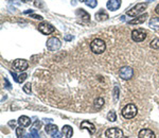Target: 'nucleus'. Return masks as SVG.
<instances>
[{"mask_svg":"<svg viewBox=\"0 0 159 138\" xmlns=\"http://www.w3.org/2000/svg\"><path fill=\"white\" fill-rule=\"evenodd\" d=\"M90 49L94 54H101L106 49V44H105V42L103 39H101V38H96V39H93L91 42Z\"/></svg>","mask_w":159,"mask_h":138,"instance_id":"f257e3e1","label":"nucleus"},{"mask_svg":"<svg viewBox=\"0 0 159 138\" xmlns=\"http://www.w3.org/2000/svg\"><path fill=\"white\" fill-rule=\"evenodd\" d=\"M137 113H138L137 106H136L135 104L129 103V104H127L126 106L123 107L121 115H122V117H124L125 119H132V118H134L136 115H137Z\"/></svg>","mask_w":159,"mask_h":138,"instance_id":"f03ea898","label":"nucleus"},{"mask_svg":"<svg viewBox=\"0 0 159 138\" xmlns=\"http://www.w3.org/2000/svg\"><path fill=\"white\" fill-rule=\"evenodd\" d=\"M147 9H148L147 2H141V3L136 4L132 10L127 11V15H129V16H132V17H138V16H140V15L142 14Z\"/></svg>","mask_w":159,"mask_h":138,"instance_id":"7ed1b4c3","label":"nucleus"},{"mask_svg":"<svg viewBox=\"0 0 159 138\" xmlns=\"http://www.w3.org/2000/svg\"><path fill=\"white\" fill-rule=\"evenodd\" d=\"M29 67V63L27 62L24 58H17L13 62V68L15 71H25V69H28Z\"/></svg>","mask_w":159,"mask_h":138,"instance_id":"20e7f679","label":"nucleus"},{"mask_svg":"<svg viewBox=\"0 0 159 138\" xmlns=\"http://www.w3.org/2000/svg\"><path fill=\"white\" fill-rule=\"evenodd\" d=\"M133 75H134V70H133L132 67H129V66H125V67H122L119 70V76L122 80H130L133 78Z\"/></svg>","mask_w":159,"mask_h":138,"instance_id":"39448f33","label":"nucleus"},{"mask_svg":"<svg viewBox=\"0 0 159 138\" xmlns=\"http://www.w3.org/2000/svg\"><path fill=\"white\" fill-rule=\"evenodd\" d=\"M147 37V32L143 29H136L132 32V38L136 43L143 42Z\"/></svg>","mask_w":159,"mask_h":138,"instance_id":"423d86ee","label":"nucleus"},{"mask_svg":"<svg viewBox=\"0 0 159 138\" xmlns=\"http://www.w3.org/2000/svg\"><path fill=\"white\" fill-rule=\"evenodd\" d=\"M61 43L57 37H51L47 40V48L50 51H56L61 48Z\"/></svg>","mask_w":159,"mask_h":138,"instance_id":"0eeeda50","label":"nucleus"},{"mask_svg":"<svg viewBox=\"0 0 159 138\" xmlns=\"http://www.w3.org/2000/svg\"><path fill=\"white\" fill-rule=\"evenodd\" d=\"M105 136L106 138H123V131L120 129H117V127H111V129H108L106 132H105Z\"/></svg>","mask_w":159,"mask_h":138,"instance_id":"6e6552de","label":"nucleus"},{"mask_svg":"<svg viewBox=\"0 0 159 138\" xmlns=\"http://www.w3.org/2000/svg\"><path fill=\"white\" fill-rule=\"evenodd\" d=\"M38 30L45 35H49L51 33H53L55 31V28L53 27L52 25L49 24V22H42L39 25H38Z\"/></svg>","mask_w":159,"mask_h":138,"instance_id":"1a4fd4ad","label":"nucleus"},{"mask_svg":"<svg viewBox=\"0 0 159 138\" xmlns=\"http://www.w3.org/2000/svg\"><path fill=\"white\" fill-rule=\"evenodd\" d=\"M138 137L139 138H156V135L152 130H148V129H143L141 130L138 134Z\"/></svg>","mask_w":159,"mask_h":138,"instance_id":"9d476101","label":"nucleus"},{"mask_svg":"<svg viewBox=\"0 0 159 138\" xmlns=\"http://www.w3.org/2000/svg\"><path fill=\"white\" fill-rule=\"evenodd\" d=\"M81 129L87 130L90 134H93V133L96 132V126H94V124H92L91 122L87 121V120H84L81 123Z\"/></svg>","mask_w":159,"mask_h":138,"instance_id":"9b49d317","label":"nucleus"},{"mask_svg":"<svg viewBox=\"0 0 159 138\" xmlns=\"http://www.w3.org/2000/svg\"><path fill=\"white\" fill-rule=\"evenodd\" d=\"M121 7V0H109L107 2V9L109 11H117Z\"/></svg>","mask_w":159,"mask_h":138,"instance_id":"f8f14e48","label":"nucleus"},{"mask_svg":"<svg viewBox=\"0 0 159 138\" xmlns=\"http://www.w3.org/2000/svg\"><path fill=\"white\" fill-rule=\"evenodd\" d=\"M148 17V15L147 14V13H144V14L140 15V16L136 17L135 19L130 20V21L129 22V25H139V24H143V22L147 20V18Z\"/></svg>","mask_w":159,"mask_h":138,"instance_id":"ddd939ff","label":"nucleus"},{"mask_svg":"<svg viewBox=\"0 0 159 138\" xmlns=\"http://www.w3.org/2000/svg\"><path fill=\"white\" fill-rule=\"evenodd\" d=\"M18 123L20 124V126H22V127L30 126L31 119L29 118V117H27V116H20L19 119H18Z\"/></svg>","mask_w":159,"mask_h":138,"instance_id":"4468645a","label":"nucleus"},{"mask_svg":"<svg viewBox=\"0 0 159 138\" xmlns=\"http://www.w3.org/2000/svg\"><path fill=\"white\" fill-rule=\"evenodd\" d=\"M75 14L78 15L80 18H82L84 20H89V19H90V15H89L88 13H87L85 10H83V9H78L75 11Z\"/></svg>","mask_w":159,"mask_h":138,"instance_id":"2eb2a0df","label":"nucleus"},{"mask_svg":"<svg viewBox=\"0 0 159 138\" xmlns=\"http://www.w3.org/2000/svg\"><path fill=\"white\" fill-rule=\"evenodd\" d=\"M61 133H63L66 138H71L73 134V130L70 126H64L63 129H61Z\"/></svg>","mask_w":159,"mask_h":138,"instance_id":"dca6fc26","label":"nucleus"},{"mask_svg":"<svg viewBox=\"0 0 159 138\" xmlns=\"http://www.w3.org/2000/svg\"><path fill=\"white\" fill-rule=\"evenodd\" d=\"M45 131L47 134H49V135H54L55 133H57V126H55V124H47L45 127Z\"/></svg>","mask_w":159,"mask_h":138,"instance_id":"f3484780","label":"nucleus"},{"mask_svg":"<svg viewBox=\"0 0 159 138\" xmlns=\"http://www.w3.org/2000/svg\"><path fill=\"white\" fill-rule=\"evenodd\" d=\"M108 18V15L107 13L104 11V10H100V11L96 14V19L99 20V21H102V20H106Z\"/></svg>","mask_w":159,"mask_h":138,"instance_id":"a211bd4d","label":"nucleus"},{"mask_svg":"<svg viewBox=\"0 0 159 138\" xmlns=\"http://www.w3.org/2000/svg\"><path fill=\"white\" fill-rule=\"evenodd\" d=\"M150 27L154 30H159V17H154L148 22Z\"/></svg>","mask_w":159,"mask_h":138,"instance_id":"6ab92c4d","label":"nucleus"},{"mask_svg":"<svg viewBox=\"0 0 159 138\" xmlns=\"http://www.w3.org/2000/svg\"><path fill=\"white\" fill-rule=\"evenodd\" d=\"M104 103H105V101H104V99L103 98H98V99H96L93 102V107H94V109H101L102 107L104 106Z\"/></svg>","mask_w":159,"mask_h":138,"instance_id":"aec40b11","label":"nucleus"},{"mask_svg":"<svg viewBox=\"0 0 159 138\" xmlns=\"http://www.w3.org/2000/svg\"><path fill=\"white\" fill-rule=\"evenodd\" d=\"M107 119L109 120L110 122H114L117 120V115L116 113H115L114 111H110L108 114H107Z\"/></svg>","mask_w":159,"mask_h":138,"instance_id":"412c9836","label":"nucleus"},{"mask_svg":"<svg viewBox=\"0 0 159 138\" xmlns=\"http://www.w3.org/2000/svg\"><path fill=\"white\" fill-rule=\"evenodd\" d=\"M24 134H25V131H24V129H22V126L16 127V136H17V138H24Z\"/></svg>","mask_w":159,"mask_h":138,"instance_id":"4be33fe9","label":"nucleus"},{"mask_svg":"<svg viewBox=\"0 0 159 138\" xmlns=\"http://www.w3.org/2000/svg\"><path fill=\"white\" fill-rule=\"evenodd\" d=\"M151 47L153 49H159V38H154V39L151 42Z\"/></svg>","mask_w":159,"mask_h":138,"instance_id":"5701e85b","label":"nucleus"},{"mask_svg":"<svg viewBox=\"0 0 159 138\" xmlns=\"http://www.w3.org/2000/svg\"><path fill=\"white\" fill-rule=\"evenodd\" d=\"M85 3H86L87 7H91V9H93V7H97V4H98V1H97V0H87Z\"/></svg>","mask_w":159,"mask_h":138,"instance_id":"b1692460","label":"nucleus"},{"mask_svg":"<svg viewBox=\"0 0 159 138\" xmlns=\"http://www.w3.org/2000/svg\"><path fill=\"white\" fill-rule=\"evenodd\" d=\"M27 76H28V75L25 72H22L21 75L18 76V83H22V82L27 79Z\"/></svg>","mask_w":159,"mask_h":138,"instance_id":"393cba45","label":"nucleus"},{"mask_svg":"<svg viewBox=\"0 0 159 138\" xmlns=\"http://www.w3.org/2000/svg\"><path fill=\"white\" fill-rule=\"evenodd\" d=\"M24 91L25 94H30L31 93V84L30 83H27L24 86Z\"/></svg>","mask_w":159,"mask_h":138,"instance_id":"a878e982","label":"nucleus"},{"mask_svg":"<svg viewBox=\"0 0 159 138\" xmlns=\"http://www.w3.org/2000/svg\"><path fill=\"white\" fill-rule=\"evenodd\" d=\"M34 4H35V7H43V3L42 0H35Z\"/></svg>","mask_w":159,"mask_h":138,"instance_id":"bb28decb","label":"nucleus"},{"mask_svg":"<svg viewBox=\"0 0 159 138\" xmlns=\"http://www.w3.org/2000/svg\"><path fill=\"white\" fill-rule=\"evenodd\" d=\"M31 134H32V136L34 138H38V133L36 131V129H32L31 130Z\"/></svg>","mask_w":159,"mask_h":138,"instance_id":"cd10ccee","label":"nucleus"},{"mask_svg":"<svg viewBox=\"0 0 159 138\" xmlns=\"http://www.w3.org/2000/svg\"><path fill=\"white\" fill-rule=\"evenodd\" d=\"M31 17H32V18H34V19H38V20H43V19L40 15H36V14H32V15H31Z\"/></svg>","mask_w":159,"mask_h":138,"instance_id":"c85d7f7f","label":"nucleus"},{"mask_svg":"<svg viewBox=\"0 0 159 138\" xmlns=\"http://www.w3.org/2000/svg\"><path fill=\"white\" fill-rule=\"evenodd\" d=\"M115 94H114V96H115V99H116V100H117V99H118V96H119V88H118V86H116V87H115V93H114Z\"/></svg>","mask_w":159,"mask_h":138,"instance_id":"c756f323","label":"nucleus"},{"mask_svg":"<svg viewBox=\"0 0 159 138\" xmlns=\"http://www.w3.org/2000/svg\"><path fill=\"white\" fill-rule=\"evenodd\" d=\"M11 75L13 76V78H14V80L16 81V82H18V76H16V73L15 72H13V71H11Z\"/></svg>","mask_w":159,"mask_h":138,"instance_id":"7c9ffc66","label":"nucleus"},{"mask_svg":"<svg viewBox=\"0 0 159 138\" xmlns=\"http://www.w3.org/2000/svg\"><path fill=\"white\" fill-rule=\"evenodd\" d=\"M53 138H61V134L60 132H57V133H55L54 135H53Z\"/></svg>","mask_w":159,"mask_h":138,"instance_id":"2f4dec72","label":"nucleus"},{"mask_svg":"<svg viewBox=\"0 0 159 138\" xmlns=\"http://www.w3.org/2000/svg\"><path fill=\"white\" fill-rule=\"evenodd\" d=\"M4 82H6V87L7 88H11V85H10L9 81H7V79H4Z\"/></svg>","mask_w":159,"mask_h":138,"instance_id":"473e14b6","label":"nucleus"},{"mask_svg":"<svg viewBox=\"0 0 159 138\" xmlns=\"http://www.w3.org/2000/svg\"><path fill=\"white\" fill-rule=\"evenodd\" d=\"M72 38H73L72 35H66L65 36V39H67V40H71Z\"/></svg>","mask_w":159,"mask_h":138,"instance_id":"72a5a7b5","label":"nucleus"},{"mask_svg":"<svg viewBox=\"0 0 159 138\" xmlns=\"http://www.w3.org/2000/svg\"><path fill=\"white\" fill-rule=\"evenodd\" d=\"M15 124H16V122H15L14 120H13V121H10L9 122V126H15Z\"/></svg>","mask_w":159,"mask_h":138,"instance_id":"f704fd0d","label":"nucleus"},{"mask_svg":"<svg viewBox=\"0 0 159 138\" xmlns=\"http://www.w3.org/2000/svg\"><path fill=\"white\" fill-rule=\"evenodd\" d=\"M33 136H32V134H31V133H30V134H27V135H25V136L24 137V138H32Z\"/></svg>","mask_w":159,"mask_h":138,"instance_id":"c9c22d12","label":"nucleus"},{"mask_svg":"<svg viewBox=\"0 0 159 138\" xmlns=\"http://www.w3.org/2000/svg\"><path fill=\"white\" fill-rule=\"evenodd\" d=\"M155 12L157 13V14L159 15V4H158L157 7H156V9H155Z\"/></svg>","mask_w":159,"mask_h":138,"instance_id":"e433bc0d","label":"nucleus"},{"mask_svg":"<svg viewBox=\"0 0 159 138\" xmlns=\"http://www.w3.org/2000/svg\"><path fill=\"white\" fill-rule=\"evenodd\" d=\"M29 13H32V10H30V11H25V14H29Z\"/></svg>","mask_w":159,"mask_h":138,"instance_id":"4c0bfd02","label":"nucleus"},{"mask_svg":"<svg viewBox=\"0 0 159 138\" xmlns=\"http://www.w3.org/2000/svg\"><path fill=\"white\" fill-rule=\"evenodd\" d=\"M80 1H81V2H86L87 0H80Z\"/></svg>","mask_w":159,"mask_h":138,"instance_id":"58836bf2","label":"nucleus"},{"mask_svg":"<svg viewBox=\"0 0 159 138\" xmlns=\"http://www.w3.org/2000/svg\"><path fill=\"white\" fill-rule=\"evenodd\" d=\"M21 1H24V2H28V1H30V0H21Z\"/></svg>","mask_w":159,"mask_h":138,"instance_id":"ea45409f","label":"nucleus"},{"mask_svg":"<svg viewBox=\"0 0 159 138\" xmlns=\"http://www.w3.org/2000/svg\"><path fill=\"white\" fill-rule=\"evenodd\" d=\"M148 1H150V2H152V1H154V0H148Z\"/></svg>","mask_w":159,"mask_h":138,"instance_id":"a19ab883","label":"nucleus"}]
</instances>
